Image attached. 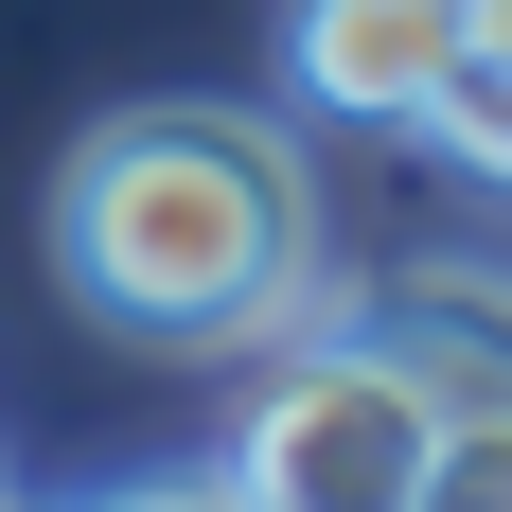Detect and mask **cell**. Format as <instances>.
Listing matches in <instances>:
<instances>
[{
  "label": "cell",
  "mask_w": 512,
  "mask_h": 512,
  "mask_svg": "<svg viewBox=\"0 0 512 512\" xmlns=\"http://www.w3.org/2000/svg\"><path fill=\"white\" fill-rule=\"evenodd\" d=\"M53 283L124 354H248L318 301V159L265 106H106L53 177Z\"/></svg>",
  "instance_id": "cell-1"
},
{
  "label": "cell",
  "mask_w": 512,
  "mask_h": 512,
  "mask_svg": "<svg viewBox=\"0 0 512 512\" xmlns=\"http://www.w3.org/2000/svg\"><path fill=\"white\" fill-rule=\"evenodd\" d=\"M460 53H477L460 0H301L283 18V89L336 106V124H424L460 89Z\"/></svg>",
  "instance_id": "cell-3"
},
{
  "label": "cell",
  "mask_w": 512,
  "mask_h": 512,
  "mask_svg": "<svg viewBox=\"0 0 512 512\" xmlns=\"http://www.w3.org/2000/svg\"><path fill=\"white\" fill-rule=\"evenodd\" d=\"M0 512H18V495H0Z\"/></svg>",
  "instance_id": "cell-8"
},
{
  "label": "cell",
  "mask_w": 512,
  "mask_h": 512,
  "mask_svg": "<svg viewBox=\"0 0 512 512\" xmlns=\"http://www.w3.org/2000/svg\"><path fill=\"white\" fill-rule=\"evenodd\" d=\"M230 477L265 512H424L442 477V389H424L389 336H283L230 407Z\"/></svg>",
  "instance_id": "cell-2"
},
{
  "label": "cell",
  "mask_w": 512,
  "mask_h": 512,
  "mask_svg": "<svg viewBox=\"0 0 512 512\" xmlns=\"http://www.w3.org/2000/svg\"><path fill=\"white\" fill-rule=\"evenodd\" d=\"M371 336L442 389V424L512 407V265H407V283L371 301Z\"/></svg>",
  "instance_id": "cell-4"
},
{
  "label": "cell",
  "mask_w": 512,
  "mask_h": 512,
  "mask_svg": "<svg viewBox=\"0 0 512 512\" xmlns=\"http://www.w3.org/2000/svg\"><path fill=\"white\" fill-rule=\"evenodd\" d=\"M106 512H265V495H248L230 460H195V477H142V495H106Z\"/></svg>",
  "instance_id": "cell-6"
},
{
  "label": "cell",
  "mask_w": 512,
  "mask_h": 512,
  "mask_svg": "<svg viewBox=\"0 0 512 512\" xmlns=\"http://www.w3.org/2000/svg\"><path fill=\"white\" fill-rule=\"evenodd\" d=\"M460 18H477V53H512V0H460Z\"/></svg>",
  "instance_id": "cell-7"
},
{
  "label": "cell",
  "mask_w": 512,
  "mask_h": 512,
  "mask_svg": "<svg viewBox=\"0 0 512 512\" xmlns=\"http://www.w3.org/2000/svg\"><path fill=\"white\" fill-rule=\"evenodd\" d=\"M424 512H512V407L442 424V477H424Z\"/></svg>",
  "instance_id": "cell-5"
}]
</instances>
